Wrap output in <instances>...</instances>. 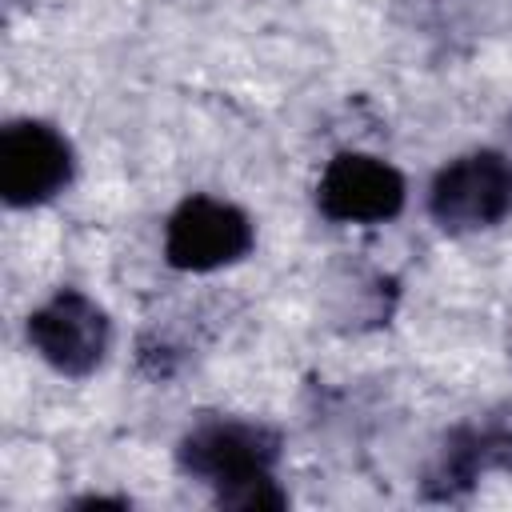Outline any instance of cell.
Segmentation results:
<instances>
[{
	"label": "cell",
	"mask_w": 512,
	"mask_h": 512,
	"mask_svg": "<svg viewBox=\"0 0 512 512\" xmlns=\"http://www.w3.org/2000/svg\"><path fill=\"white\" fill-rule=\"evenodd\" d=\"M508 472L512 476V404H496L448 428L436 460L424 476L428 500H464L480 476Z\"/></svg>",
	"instance_id": "obj_6"
},
{
	"label": "cell",
	"mask_w": 512,
	"mask_h": 512,
	"mask_svg": "<svg viewBox=\"0 0 512 512\" xmlns=\"http://www.w3.org/2000/svg\"><path fill=\"white\" fill-rule=\"evenodd\" d=\"M76 176V152L48 120H12L0 128V196L8 208H40Z\"/></svg>",
	"instance_id": "obj_5"
},
{
	"label": "cell",
	"mask_w": 512,
	"mask_h": 512,
	"mask_svg": "<svg viewBox=\"0 0 512 512\" xmlns=\"http://www.w3.org/2000/svg\"><path fill=\"white\" fill-rule=\"evenodd\" d=\"M252 244V216L224 196L192 192L164 220V264L176 272H216L240 264Z\"/></svg>",
	"instance_id": "obj_3"
},
{
	"label": "cell",
	"mask_w": 512,
	"mask_h": 512,
	"mask_svg": "<svg viewBox=\"0 0 512 512\" xmlns=\"http://www.w3.org/2000/svg\"><path fill=\"white\" fill-rule=\"evenodd\" d=\"M408 184L396 164L372 152H336L316 180V208L332 224H388L404 212Z\"/></svg>",
	"instance_id": "obj_7"
},
{
	"label": "cell",
	"mask_w": 512,
	"mask_h": 512,
	"mask_svg": "<svg viewBox=\"0 0 512 512\" xmlns=\"http://www.w3.org/2000/svg\"><path fill=\"white\" fill-rule=\"evenodd\" d=\"M280 456V432L244 416H204L176 444L180 472L208 484L220 508L240 512H280L288 504V492L276 484Z\"/></svg>",
	"instance_id": "obj_1"
},
{
	"label": "cell",
	"mask_w": 512,
	"mask_h": 512,
	"mask_svg": "<svg viewBox=\"0 0 512 512\" xmlns=\"http://www.w3.org/2000/svg\"><path fill=\"white\" fill-rule=\"evenodd\" d=\"M24 336L32 352L60 376H92L112 348L108 312L80 288H56L40 308L28 312Z\"/></svg>",
	"instance_id": "obj_4"
},
{
	"label": "cell",
	"mask_w": 512,
	"mask_h": 512,
	"mask_svg": "<svg viewBox=\"0 0 512 512\" xmlns=\"http://www.w3.org/2000/svg\"><path fill=\"white\" fill-rule=\"evenodd\" d=\"M428 216L452 236L496 228L512 216V160L496 148L448 160L428 184Z\"/></svg>",
	"instance_id": "obj_2"
}]
</instances>
